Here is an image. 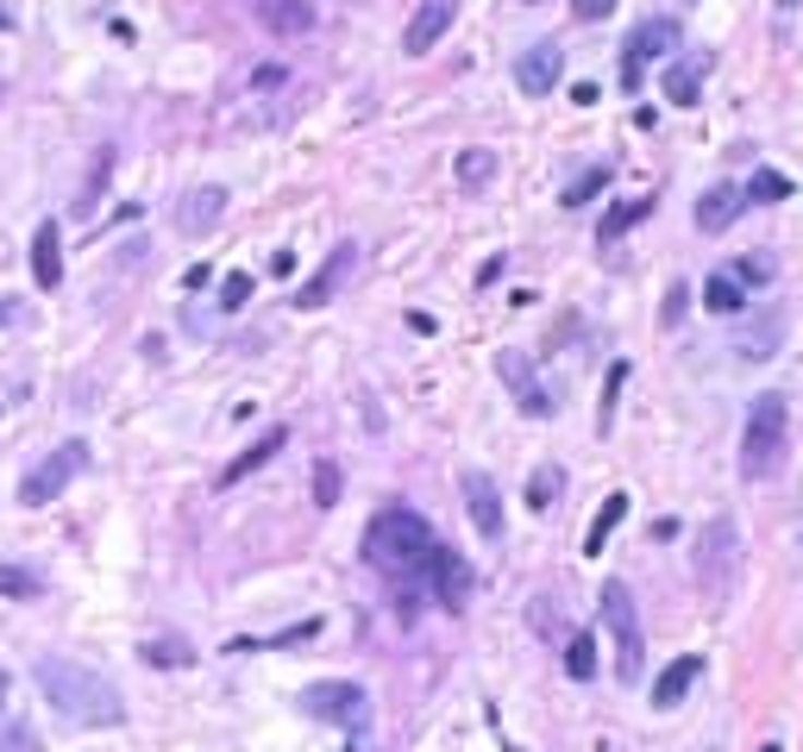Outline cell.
Returning <instances> with one entry per match:
<instances>
[{
    "label": "cell",
    "mask_w": 803,
    "mask_h": 752,
    "mask_svg": "<svg viewBox=\"0 0 803 752\" xmlns=\"http://www.w3.org/2000/svg\"><path fill=\"white\" fill-rule=\"evenodd\" d=\"M427 577H433V596H440V608H452V615H458V608L471 602V583H477V577H471V565H465L452 546H433V551H427Z\"/></svg>",
    "instance_id": "obj_10"
},
{
    "label": "cell",
    "mask_w": 803,
    "mask_h": 752,
    "mask_svg": "<svg viewBox=\"0 0 803 752\" xmlns=\"http://www.w3.org/2000/svg\"><path fill=\"white\" fill-rule=\"evenodd\" d=\"M747 289H741V282H734V276L728 270H716V276H703V307H709V314H722V320H734V314H747Z\"/></svg>",
    "instance_id": "obj_23"
},
{
    "label": "cell",
    "mask_w": 803,
    "mask_h": 752,
    "mask_svg": "<svg viewBox=\"0 0 803 752\" xmlns=\"http://www.w3.org/2000/svg\"><path fill=\"white\" fill-rule=\"evenodd\" d=\"M296 702H301V715L333 721V727H364V721H371V696H364V683H346V677H321V683H308Z\"/></svg>",
    "instance_id": "obj_7"
},
{
    "label": "cell",
    "mask_w": 803,
    "mask_h": 752,
    "mask_svg": "<svg viewBox=\"0 0 803 752\" xmlns=\"http://www.w3.org/2000/svg\"><path fill=\"white\" fill-rule=\"evenodd\" d=\"M7 696H13V677L0 671V715H7Z\"/></svg>",
    "instance_id": "obj_42"
},
{
    "label": "cell",
    "mask_w": 803,
    "mask_h": 752,
    "mask_svg": "<svg viewBox=\"0 0 803 752\" xmlns=\"http://www.w3.org/2000/svg\"><path fill=\"white\" fill-rule=\"evenodd\" d=\"M778 351H784V307H772V301H766V307L741 326L734 357H741V364H766V357H778Z\"/></svg>",
    "instance_id": "obj_11"
},
{
    "label": "cell",
    "mask_w": 803,
    "mask_h": 752,
    "mask_svg": "<svg viewBox=\"0 0 803 752\" xmlns=\"http://www.w3.org/2000/svg\"><path fill=\"white\" fill-rule=\"evenodd\" d=\"M32 677H38L45 702L70 727H120L125 721V696L100 671L75 665V658H38V665H32Z\"/></svg>",
    "instance_id": "obj_1"
},
{
    "label": "cell",
    "mask_w": 803,
    "mask_h": 752,
    "mask_svg": "<svg viewBox=\"0 0 803 752\" xmlns=\"http://www.w3.org/2000/svg\"><path fill=\"white\" fill-rule=\"evenodd\" d=\"M559 75H565V50L552 45V38H540V45H527L522 57H515V88H522V95H552Z\"/></svg>",
    "instance_id": "obj_12"
},
{
    "label": "cell",
    "mask_w": 803,
    "mask_h": 752,
    "mask_svg": "<svg viewBox=\"0 0 803 752\" xmlns=\"http://www.w3.org/2000/svg\"><path fill=\"white\" fill-rule=\"evenodd\" d=\"M139 658H145L151 671H189V665H195V646H189V640H176V633H164V640H145Z\"/></svg>",
    "instance_id": "obj_24"
},
{
    "label": "cell",
    "mask_w": 803,
    "mask_h": 752,
    "mask_svg": "<svg viewBox=\"0 0 803 752\" xmlns=\"http://www.w3.org/2000/svg\"><path fill=\"white\" fill-rule=\"evenodd\" d=\"M703 70H709V57H672V63H666V100H672V107H697Z\"/></svg>",
    "instance_id": "obj_22"
},
{
    "label": "cell",
    "mask_w": 803,
    "mask_h": 752,
    "mask_svg": "<svg viewBox=\"0 0 803 752\" xmlns=\"http://www.w3.org/2000/svg\"><path fill=\"white\" fill-rule=\"evenodd\" d=\"M465 508H471V526L483 539H502V496L483 471H465Z\"/></svg>",
    "instance_id": "obj_17"
},
{
    "label": "cell",
    "mask_w": 803,
    "mask_h": 752,
    "mask_svg": "<svg viewBox=\"0 0 803 752\" xmlns=\"http://www.w3.org/2000/svg\"><path fill=\"white\" fill-rule=\"evenodd\" d=\"M220 214H226V189L220 182H201V189H189V195L176 201V232L207 239V232L220 226Z\"/></svg>",
    "instance_id": "obj_15"
},
{
    "label": "cell",
    "mask_w": 803,
    "mask_h": 752,
    "mask_svg": "<svg viewBox=\"0 0 803 752\" xmlns=\"http://www.w3.org/2000/svg\"><path fill=\"white\" fill-rule=\"evenodd\" d=\"M452 175H458V189H483V182L496 175V150H483V145L458 150V163H452Z\"/></svg>",
    "instance_id": "obj_27"
},
{
    "label": "cell",
    "mask_w": 803,
    "mask_h": 752,
    "mask_svg": "<svg viewBox=\"0 0 803 752\" xmlns=\"http://www.w3.org/2000/svg\"><path fill=\"white\" fill-rule=\"evenodd\" d=\"M741 521L734 514H709L697 533V583L709 602H728L734 596V583H741Z\"/></svg>",
    "instance_id": "obj_4"
},
{
    "label": "cell",
    "mask_w": 803,
    "mask_h": 752,
    "mask_svg": "<svg viewBox=\"0 0 803 752\" xmlns=\"http://www.w3.org/2000/svg\"><path fill=\"white\" fill-rule=\"evenodd\" d=\"M627 521V496H609L597 508V521H590V533H584V551H590V558H602V546H609V533H615V526Z\"/></svg>",
    "instance_id": "obj_26"
},
{
    "label": "cell",
    "mask_w": 803,
    "mask_h": 752,
    "mask_svg": "<svg viewBox=\"0 0 803 752\" xmlns=\"http://www.w3.org/2000/svg\"><path fill=\"white\" fill-rule=\"evenodd\" d=\"M609 175H615L609 163H590V170H584V175L572 182V189H565V207H584V201H597L602 189H609Z\"/></svg>",
    "instance_id": "obj_33"
},
{
    "label": "cell",
    "mask_w": 803,
    "mask_h": 752,
    "mask_svg": "<svg viewBox=\"0 0 803 752\" xmlns=\"http://www.w3.org/2000/svg\"><path fill=\"white\" fill-rule=\"evenodd\" d=\"M647 214H652V195H634V201H622V207H609V214H602L597 239H602V245H615V239H622L627 226H640Z\"/></svg>",
    "instance_id": "obj_25"
},
{
    "label": "cell",
    "mask_w": 803,
    "mask_h": 752,
    "mask_svg": "<svg viewBox=\"0 0 803 752\" xmlns=\"http://www.w3.org/2000/svg\"><path fill=\"white\" fill-rule=\"evenodd\" d=\"M245 13L264 25V32H276V38H308L314 20H321L314 0H245Z\"/></svg>",
    "instance_id": "obj_13"
},
{
    "label": "cell",
    "mask_w": 803,
    "mask_h": 752,
    "mask_svg": "<svg viewBox=\"0 0 803 752\" xmlns=\"http://www.w3.org/2000/svg\"><path fill=\"white\" fill-rule=\"evenodd\" d=\"M784 458H791V401L778 389H766V396H753L747 426H741V476L772 483L784 471Z\"/></svg>",
    "instance_id": "obj_3"
},
{
    "label": "cell",
    "mask_w": 803,
    "mask_h": 752,
    "mask_svg": "<svg viewBox=\"0 0 803 752\" xmlns=\"http://www.w3.org/2000/svg\"><path fill=\"white\" fill-rule=\"evenodd\" d=\"M728 276H734V282L753 295V289H766V282L778 276V264L766 257V251H753V257H734V264H728Z\"/></svg>",
    "instance_id": "obj_29"
},
{
    "label": "cell",
    "mask_w": 803,
    "mask_h": 752,
    "mask_svg": "<svg viewBox=\"0 0 803 752\" xmlns=\"http://www.w3.org/2000/svg\"><path fill=\"white\" fill-rule=\"evenodd\" d=\"M741 207H747V195H741L734 182L703 189V201H697V232H728V226L741 220Z\"/></svg>",
    "instance_id": "obj_18"
},
{
    "label": "cell",
    "mask_w": 803,
    "mask_h": 752,
    "mask_svg": "<svg viewBox=\"0 0 803 752\" xmlns=\"http://www.w3.org/2000/svg\"><path fill=\"white\" fill-rule=\"evenodd\" d=\"M565 671H572L577 683L597 677V640H590V633H572V640H565Z\"/></svg>",
    "instance_id": "obj_31"
},
{
    "label": "cell",
    "mask_w": 803,
    "mask_h": 752,
    "mask_svg": "<svg viewBox=\"0 0 803 752\" xmlns=\"http://www.w3.org/2000/svg\"><path fill=\"white\" fill-rule=\"evenodd\" d=\"M107 175H113V150H100V157H95V170H88V189H82V201H75V214H95V207H100Z\"/></svg>",
    "instance_id": "obj_35"
},
{
    "label": "cell",
    "mask_w": 803,
    "mask_h": 752,
    "mask_svg": "<svg viewBox=\"0 0 803 752\" xmlns=\"http://www.w3.org/2000/svg\"><path fill=\"white\" fill-rule=\"evenodd\" d=\"M440 546L433 539V526H427V514H415V508H383L371 526H364V565H376L383 577H415L427 571V551Z\"/></svg>",
    "instance_id": "obj_2"
},
{
    "label": "cell",
    "mask_w": 803,
    "mask_h": 752,
    "mask_svg": "<svg viewBox=\"0 0 803 752\" xmlns=\"http://www.w3.org/2000/svg\"><path fill=\"white\" fill-rule=\"evenodd\" d=\"M703 677V652H684V658H672L666 671H659V683H652V708H678V702L691 696V683Z\"/></svg>",
    "instance_id": "obj_19"
},
{
    "label": "cell",
    "mask_w": 803,
    "mask_h": 752,
    "mask_svg": "<svg viewBox=\"0 0 803 752\" xmlns=\"http://www.w3.org/2000/svg\"><path fill=\"white\" fill-rule=\"evenodd\" d=\"M622 383H627V364H615V371H609V389H602V414H597L602 433H609V421H615V396H622Z\"/></svg>",
    "instance_id": "obj_38"
},
{
    "label": "cell",
    "mask_w": 803,
    "mask_h": 752,
    "mask_svg": "<svg viewBox=\"0 0 803 752\" xmlns=\"http://www.w3.org/2000/svg\"><path fill=\"white\" fill-rule=\"evenodd\" d=\"M559 496H565V471H559V464H540V471L527 476V508H534V514H547Z\"/></svg>",
    "instance_id": "obj_28"
},
{
    "label": "cell",
    "mask_w": 803,
    "mask_h": 752,
    "mask_svg": "<svg viewBox=\"0 0 803 752\" xmlns=\"http://www.w3.org/2000/svg\"><path fill=\"white\" fill-rule=\"evenodd\" d=\"M283 446H289V426H271V433H264L257 446H245L239 458H232V464H226L220 483H226V489H232V483H245V476H251V471H264V464H271V458H276Z\"/></svg>",
    "instance_id": "obj_21"
},
{
    "label": "cell",
    "mask_w": 803,
    "mask_h": 752,
    "mask_svg": "<svg viewBox=\"0 0 803 752\" xmlns=\"http://www.w3.org/2000/svg\"><path fill=\"white\" fill-rule=\"evenodd\" d=\"M741 195H747L753 207H766V201H784V195H791V182H784L778 170H753V182L741 189Z\"/></svg>",
    "instance_id": "obj_34"
},
{
    "label": "cell",
    "mask_w": 803,
    "mask_h": 752,
    "mask_svg": "<svg viewBox=\"0 0 803 752\" xmlns=\"http://www.w3.org/2000/svg\"><path fill=\"white\" fill-rule=\"evenodd\" d=\"M597 602H602L609 646H615V677H622V683H640V671H647V633H640V608H634V596H627V583L622 577H609Z\"/></svg>",
    "instance_id": "obj_5"
},
{
    "label": "cell",
    "mask_w": 803,
    "mask_h": 752,
    "mask_svg": "<svg viewBox=\"0 0 803 752\" xmlns=\"http://www.w3.org/2000/svg\"><path fill=\"white\" fill-rule=\"evenodd\" d=\"M609 13H615V0H572V20H609Z\"/></svg>",
    "instance_id": "obj_40"
},
{
    "label": "cell",
    "mask_w": 803,
    "mask_h": 752,
    "mask_svg": "<svg viewBox=\"0 0 803 752\" xmlns=\"http://www.w3.org/2000/svg\"><path fill=\"white\" fill-rule=\"evenodd\" d=\"M496 376L508 383V396H515V408H522L527 421H552V414H559V396L540 383V371H534L527 351H496Z\"/></svg>",
    "instance_id": "obj_9"
},
{
    "label": "cell",
    "mask_w": 803,
    "mask_h": 752,
    "mask_svg": "<svg viewBox=\"0 0 803 752\" xmlns=\"http://www.w3.org/2000/svg\"><path fill=\"white\" fill-rule=\"evenodd\" d=\"M0 596H13V602H38V596H45V577L25 571V565H0Z\"/></svg>",
    "instance_id": "obj_30"
},
{
    "label": "cell",
    "mask_w": 803,
    "mask_h": 752,
    "mask_svg": "<svg viewBox=\"0 0 803 752\" xmlns=\"http://www.w3.org/2000/svg\"><path fill=\"white\" fill-rule=\"evenodd\" d=\"M7 25H13V13H7V0H0V32H7Z\"/></svg>",
    "instance_id": "obj_43"
},
{
    "label": "cell",
    "mask_w": 803,
    "mask_h": 752,
    "mask_svg": "<svg viewBox=\"0 0 803 752\" xmlns=\"http://www.w3.org/2000/svg\"><path fill=\"white\" fill-rule=\"evenodd\" d=\"M351 270H358V245L346 239V245H333V257H326L321 270H314V276H308V282L296 289V307H326V301L339 295V282H346Z\"/></svg>",
    "instance_id": "obj_14"
},
{
    "label": "cell",
    "mask_w": 803,
    "mask_h": 752,
    "mask_svg": "<svg viewBox=\"0 0 803 752\" xmlns=\"http://www.w3.org/2000/svg\"><path fill=\"white\" fill-rule=\"evenodd\" d=\"M452 20H458V0H421L415 20H408V32H402V50H408V57H427V50L452 32Z\"/></svg>",
    "instance_id": "obj_16"
},
{
    "label": "cell",
    "mask_w": 803,
    "mask_h": 752,
    "mask_svg": "<svg viewBox=\"0 0 803 752\" xmlns=\"http://www.w3.org/2000/svg\"><path fill=\"white\" fill-rule=\"evenodd\" d=\"M678 20L672 13H652V20L634 25V38H627V57H622V82L627 88H640V70L647 63H672V50H678Z\"/></svg>",
    "instance_id": "obj_8"
},
{
    "label": "cell",
    "mask_w": 803,
    "mask_h": 752,
    "mask_svg": "<svg viewBox=\"0 0 803 752\" xmlns=\"http://www.w3.org/2000/svg\"><path fill=\"white\" fill-rule=\"evenodd\" d=\"M684 307H691V289H684V282H672V289H666V326L684 320Z\"/></svg>",
    "instance_id": "obj_39"
},
{
    "label": "cell",
    "mask_w": 803,
    "mask_h": 752,
    "mask_svg": "<svg viewBox=\"0 0 803 752\" xmlns=\"http://www.w3.org/2000/svg\"><path fill=\"white\" fill-rule=\"evenodd\" d=\"M13 320H20V301H7V295H0V326H13Z\"/></svg>",
    "instance_id": "obj_41"
},
{
    "label": "cell",
    "mask_w": 803,
    "mask_h": 752,
    "mask_svg": "<svg viewBox=\"0 0 803 752\" xmlns=\"http://www.w3.org/2000/svg\"><path fill=\"white\" fill-rule=\"evenodd\" d=\"M63 232H57V220H38V232H32V276H38V289H57L63 282Z\"/></svg>",
    "instance_id": "obj_20"
},
{
    "label": "cell",
    "mask_w": 803,
    "mask_h": 752,
    "mask_svg": "<svg viewBox=\"0 0 803 752\" xmlns=\"http://www.w3.org/2000/svg\"><path fill=\"white\" fill-rule=\"evenodd\" d=\"M245 301H251V270H232V276L220 282V307H226V314H239Z\"/></svg>",
    "instance_id": "obj_37"
},
{
    "label": "cell",
    "mask_w": 803,
    "mask_h": 752,
    "mask_svg": "<svg viewBox=\"0 0 803 752\" xmlns=\"http://www.w3.org/2000/svg\"><path fill=\"white\" fill-rule=\"evenodd\" d=\"M82 464H88V446H82V439H63L57 451H45V458L25 471L20 501H25V508H45V501H57V496H63V489L75 483V476H82Z\"/></svg>",
    "instance_id": "obj_6"
},
{
    "label": "cell",
    "mask_w": 803,
    "mask_h": 752,
    "mask_svg": "<svg viewBox=\"0 0 803 752\" xmlns=\"http://www.w3.org/2000/svg\"><path fill=\"white\" fill-rule=\"evenodd\" d=\"M333 501H339V464L314 458V508H333Z\"/></svg>",
    "instance_id": "obj_36"
},
{
    "label": "cell",
    "mask_w": 803,
    "mask_h": 752,
    "mask_svg": "<svg viewBox=\"0 0 803 752\" xmlns=\"http://www.w3.org/2000/svg\"><path fill=\"white\" fill-rule=\"evenodd\" d=\"M0 752H45V747H38V733H32V721H25L20 708H13V715H0Z\"/></svg>",
    "instance_id": "obj_32"
},
{
    "label": "cell",
    "mask_w": 803,
    "mask_h": 752,
    "mask_svg": "<svg viewBox=\"0 0 803 752\" xmlns=\"http://www.w3.org/2000/svg\"><path fill=\"white\" fill-rule=\"evenodd\" d=\"M778 7H798V0H778Z\"/></svg>",
    "instance_id": "obj_45"
},
{
    "label": "cell",
    "mask_w": 803,
    "mask_h": 752,
    "mask_svg": "<svg viewBox=\"0 0 803 752\" xmlns=\"http://www.w3.org/2000/svg\"><path fill=\"white\" fill-rule=\"evenodd\" d=\"M759 752H784V747H778V740H772V747H759Z\"/></svg>",
    "instance_id": "obj_44"
}]
</instances>
